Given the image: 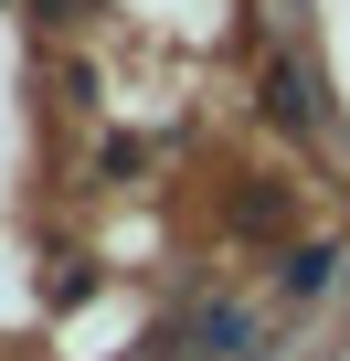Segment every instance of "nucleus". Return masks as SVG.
<instances>
[{
	"label": "nucleus",
	"mask_w": 350,
	"mask_h": 361,
	"mask_svg": "<svg viewBox=\"0 0 350 361\" xmlns=\"http://www.w3.org/2000/svg\"><path fill=\"white\" fill-rule=\"evenodd\" d=\"M339 276H350L339 245H287V255H276V308H318Z\"/></svg>",
	"instance_id": "f257e3e1"
},
{
	"label": "nucleus",
	"mask_w": 350,
	"mask_h": 361,
	"mask_svg": "<svg viewBox=\"0 0 350 361\" xmlns=\"http://www.w3.org/2000/svg\"><path fill=\"white\" fill-rule=\"evenodd\" d=\"M265 117L308 138V128L329 117V106H318V75H308V64H265Z\"/></svg>",
	"instance_id": "f03ea898"
}]
</instances>
